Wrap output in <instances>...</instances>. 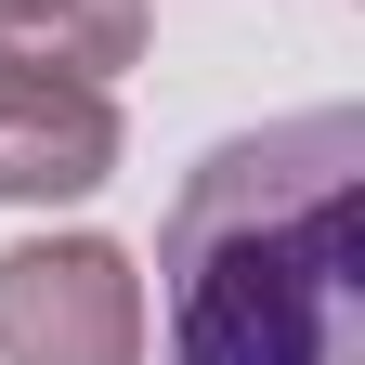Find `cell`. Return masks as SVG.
<instances>
[{
    "label": "cell",
    "mask_w": 365,
    "mask_h": 365,
    "mask_svg": "<svg viewBox=\"0 0 365 365\" xmlns=\"http://www.w3.org/2000/svg\"><path fill=\"white\" fill-rule=\"evenodd\" d=\"M170 365H365V118L313 105L182 170L157 222Z\"/></svg>",
    "instance_id": "obj_1"
},
{
    "label": "cell",
    "mask_w": 365,
    "mask_h": 365,
    "mask_svg": "<svg viewBox=\"0 0 365 365\" xmlns=\"http://www.w3.org/2000/svg\"><path fill=\"white\" fill-rule=\"evenodd\" d=\"M0 365H144V274L118 235L0 248Z\"/></svg>",
    "instance_id": "obj_2"
},
{
    "label": "cell",
    "mask_w": 365,
    "mask_h": 365,
    "mask_svg": "<svg viewBox=\"0 0 365 365\" xmlns=\"http://www.w3.org/2000/svg\"><path fill=\"white\" fill-rule=\"evenodd\" d=\"M118 91L105 78H66V66H0V196L14 209H53L91 196L118 170Z\"/></svg>",
    "instance_id": "obj_3"
},
{
    "label": "cell",
    "mask_w": 365,
    "mask_h": 365,
    "mask_svg": "<svg viewBox=\"0 0 365 365\" xmlns=\"http://www.w3.org/2000/svg\"><path fill=\"white\" fill-rule=\"evenodd\" d=\"M130 53H144V0H0V66L118 78Z\"/></svg>",
    "instance_id": "obj_4"
}]
</instances>
